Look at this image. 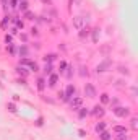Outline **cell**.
I'll return each mask as SVG.
<instances>
[{"mask_svg": "<svg viewBox=\"0 0 138 140\" xmlns=\"http://www.w3.org/2000/svg\"><path fill=\"white\" fill-rule=\"evenodd\" d=\"M86 16L84 15H78V16H73V28L75 29H81V28H84V25H86Z\"/></svg>", "mask_w": 138, "mask_h": 140, "instance_id": "1", "label": "cell"}, {"mask_svg": "<svg viewBox=\"0 0 138 140\" xmlns=\"http://www.w3.org/2000/svg\"><path fill=\"white\" fill-rule=\"evenodd\" d=\"M75 91H77V88H75V85H72V83H68V85H67V90L64 91V101H65V103H68L70 99L73 98Z\"/></svg>", "mask_w": 138, "mask_h": 140, "instance_id": "2", "label": "cell"}, {"mask_svg": "<svg viewBox=\"0 0 138 140\" xmlns=\"http://www.w3.org/2000/svg\"><path fill=\"white\" fill-rule=\"evenodd\" d=\"M84 96H88V98H96L97 96V91L93 83H86L84 85Z\"/></svg>", "mask_w": 138, "mask_h": 140, "instance_id": "3", "label": "cell"}, {"mask_svg": "<svg viewBox=\"0 0 138 140\" xmlns=\"http://www.w3.org/2000/svg\"><path fill=\"white\" fill-rule=\"evenodd\" d=\"M81 106H83V98H80V96H73V98L70 99V108H72L73 111H78Z\"/></svg>", "mask_w": 138, "mask_h": 140, "instance_id": "4", "label": "cell"}, {"mask_svg": "<svg viewBox=\"0 0 138 140\" xmlns=\"http://www.w3.org/2000/svg\"><path fill=\"white\" fill-rule=\"evenodd\" d=\"M114 114L117 117H127L130 114V111H128V108H123V106H115L114 108Z\"/></svg>", "mask_w": 138, "mask_h": 140, "instance_id": "5", "label": "cell"}, {"mask_svg": "<svg viewBox=\"0 0 138 140\" xmlns=\"http://www.w3.org/2000/svg\"><path fill=\"white\" fill-rule=\"evenodd\" d=\"M110 64H112V62H110V59H106V60H102V62H101V64L96 67V72H97V73H102V72H106V70H107V68L110 67Z\"/></svg>", "mask_w": 138, "mask_h": 140, "instance_id": "6", "label": "cell"}, {"mask_svg": "<svg viewBox=\"0 0 138 140\" xmlns=\"http://www.w3.org/2000/svg\"><path fill=\"white\" fill-rule=\"evenodd\" d=\"M57 81H59V75H57V73H51V75H49V80H47L49 86H55Z\"/></svg>", "mask_w": 138, "mask_h": 140, "instance_id": "7", "label": "cell"}, {"mask_svg": "<svg viewBox=\"0 0 138 140\" xmlns=\"http://www.w3.org/2000/svg\"><path fill=\"white\" fill-rule=\"evenodd\" d=\"M90 33H91V36H93V42L96 44V42L99 41V36H101V29H99V28H94V29H93V31H90Z\"/></svg>", "mask_w": 138, "mask_h": 140, "instance_id": "8", "label": "cell"}, {"mask_svg": "<svg viewBox=\"0 0 138 140\" xmlns=\"http://www.w3.org/2000/svg\"><path fill=\"white\" fill-rule=\"evenodd\" d=\"M93 114L97 116V117H102V116H104V109H102V106H99V104L94 106V108H93Z\"/></svg>", "mask_w": 138, "mask_h": 140, "instance_id": "9", "label": "cell"}, {"mask_svg": "<svg viewBox=\"0 0 138 140\" xmlns=\"http://www.w3.org/2000/svg\"><path fill=\"white\" fill-rule=\"evenodd\" d=\"M18 8H20V10L24 13V11L29 8V3H28V0H20V2H18Z\"/></svg>", "mask_w": 138, "mask_h": 140, "instance_id": "10", "label": "cell"}, {"mask_svg": "<svg viewBox=\"0 0 138 140\" xmlns=\"http://www.w3.org/2000/svg\"><path fill=\"white\" fill-rule=\"evenodd\" d=\"M42 59H44V62H46V64H52L57 59V54H46Z\"/></svg>", "mask_w": 138, "mask_h": 140, "instance_id": "11", "label": "cell"}, {"mask_svg": "<svg viewBox=\"0 0 138 140\" xmlns=\"http://www.w3.org/2000/svg\"><path fill=\"white\" fill-rule=\"evenodd\" d=\"M15 70H16V73H18V75H21V77H26V75L29 73V70H26L23 65H18V67H16Z\"/></svg>", "mask_w": 138, "mask_h": 140, "instance_id": "12", "label": "cell"}, {"mask_svg": "<svg viewBox=\"0 0 138 140\" xmlns=\"http://www.w3.org/2000/svg\"><path fill=\"white\" fill-rule=\"evenodd\" d=\"M112 130L115 134H127V127H125V125H114Z\"/></svg>", "mask_w": 138, "mask_h": 140, "instance_id": "13", "label": "cell"}, {"mask_svg": "<svg viewBox=\"0 0 138 140\" xmlns=\"http://www.w3.org/2000/svg\"><path fill=\"white\" fill-rule=\"evenodd\" d=\"M88 34H90V29L84 26V28H81L80 29V33H78V38L80 39H84V38H88Z\"/></svg>", "mask_w": 138, "mask_h": 140, "instance_id": "14", "label": "cell"}, {"mask_svg": "<svg viewBox=\"0 0 138 140\" xmlns=\"http://www.w3.org/2000/svg\"><path fill=\"white\" fill-rule=\"evenodd\" d=\"M106 125H107L106 122H97V124L94 125V130H96L97 134H101L102 130H106Z\"/></svg>", "mask_w": 138, "mask_h": 140, "instance_id": "15", "label": "cell"}, {"mask_svg": "<svg viewBox=\"0 0 138 140\" xmlns=\"http://www.w3.org/2000/svg\"><path fill=\"white\" fill-rule=\"evenodd\" d=\"M78 111H80V112H78V117H80V119H84V117L90 114V111H88L86 108H80Z\"/></svg>", "mask_w": 138, "mask_h": 140, "instance_id": "16", "label": "cell"}, {"mask_svg": "<svg viewBox=\"0 0 138 140\" xmlns=\"http://www.w3.org/2000/svg\"><path fill=\"white\" fill-rule=\"evenodd\" d=\"M99 137H101V140H112V135H110L107 130H102L99 134Z\"/></svg>", "mask_w": 138, "mask_h": 140, "instance_id": "17", "label": "cell"}, {"mask_svg": "<svg viewBox=\"0 0 138 140\" xmlns=\"http://www.w3.org/2000/svg\"><path fill=\"white\" fill-rule=\"evenodd\" d=\"M36 83H37V90L39 91H42L44 88H46V80H44V78H37Z\"/></svg>", "mask_w": 138, "mask_h": 140, "instance_id": "18", "label": "cell"}, {"mask_svg": "<svg viewBox=\"0 0 138 140\" xmlns=\"http://www.w3.org/2000/svg\"><path fill=\"white\" fill-rule=\"evenodd\" d=\"M10 21H11V16H10V15H5V16H3V20H2V28L5 29V28H7V25L10 23Z\"/></svg>", "mask_w": 138, "mask_h": 140, "instance_id": "19", "label": "cell"}, {"mask_svg": "<svg viewBox=\"0 0 138 140\" xmlns=\"http://www.w3.org/2000/svg\"><path fill=\"white\" fill-rule=\"evenodd\" d=\"M23 16H24L26 20H34V18H36V16H34V13H33V11H29V10H26V11L23 13Z\"/></svg>", "mask_w": 138, "mask_h": 140, "instance_id": "20", "label": "cell"}, {"mask_svg": "<svg viewBox=\"0 0 138 140\" xmlns=\"http://www.w3.org/2000/svg\"><path fill=\"white\" fill-rule=\"evenodd\" d=\"M31 64H33V60L28 59V57H21L20 59V65H31Z\"/></svg>", "mask_w": 138, "mask_h": 140, "instance_id": "21", "label": "cell"}, {"mask_svg": "<svg viewBox=\"0 0 138 140\" xmlns=\"http://www.w3.org/2000/svg\"><path fill=\"white\" fill-rule=\"evenodd\" d=\"M18 52H20V55H21V57H26V55H28V52H29V51H28V47H26V46H21Z\"/></svg>", "mask_w": 138, "mask_h": 140, "instance_id": "22", "label": "cell"}, {"mask_svg": "<svg viewBox=\"0 0 138 140\" xmlns=\"http://www.w3.org/2000/svg\"><path fill=\"white\" fill-rule=\"evenodd\" d=\"M11 21H13V23L16 25V28H20V29H23V28H24V23H23V21H21V20H16V18H11Z\"/></svg>", "mask_w": 138, "mask_h": 140, "instance_id": "23", "label": "cell"}, {"mask_svg": "<svg viewBox=\"0 0 138 140\" xmlns=\"http://www.w3.org/2000/svg\"><path fill=\"white\" fill-rule=\"evenodd\" d=\"M109 101H110V99H109V95H107V93H102V95H101V103H102V104H107Z\"/></svg>", "mask_w": 138, "mask_h": 140, "instance_id": "24", "label": "cell"}, {"mask_svg": "<svg viewBox=\"0 0 138 140\" xmlns=\"http://www.w3.org/2000/svg\"><path fill=\"white\" fill-rule=\"evenodd\" d=\"M44 73H46V75H51V73H52V64H46V67H44Z\"/></svg>", "mask_w": 138, "mask_h": 140, "instance_id": "25", "label": "cell"}, {"mask_svg": "<svg viewBox=\"0 0 138 140\" xmlns=\"http://www.w3.org/2000/svg\"><path fill=\"white\" fill-rule=\"evenodd\" d=\"M67 78H72V75H73V67L72 65H67Z\"/></svg>", "mask_w": 138, "mask_h": 140, "instance_id": "26", "label": "cell"}, {"mask_svg": "<svg viewBox=\"0 0 138 140\" xmlns=\"http://www.w3.org/2000/svg\"><path fill=\"white\" fill-rule=\"evenodd\" d=\"M7 109L10 112H16V106H15V103H7Z\"/></svg>", "mask_w": 138, "mask_h": 140, "instance_id": "27", "label": "cell"}, {"mask_svg": "<svg viewBox=\"0 0 138 140\" xmlns=\"http://www.w3.org/2000/svg\"><path fill=\"white\" fill-rule=\"evenodd\" d=\"M29 70H33V72H39V67H37V64L36 62H33L29 65Z\"/></svg>", "mask_w": 138, "mask_h": 140, "instance_id": "28", "label": "cell"}, {"mask_svg": "<svg viewBox=\"0 0 138 140\" xmlns=\"http://www.w3.org/2000/svg\"><path fill=\"white\" fill-rule=\"evenodd\" d=\"M130 125H132V129H136L138 127V119H136V117H133V119H132Z\"/></svg>", "mask_w": 138, "mask_h": 140, "instance_id": "29", "label": "cell"}, {"mask_svg": "<svg viewBox=\"0 0 138 140\" xmlns=\"http://www.w3.org/2000/svg\"><path fill=\"white\" fill-rule=\"evenodd\" d=\"M65 68H67V62H64V60H62V62H60V67H59L60 73H64V72H65Z\"/></svg>", "mask_w": 138, "mask_h": 140, "instance_id": "30", "label": "cell"}, {"mask_svg": "<svg viewBox=\"0 0 138 140\" xmlns=\"http://www.w3.org/2000/svg\"><path fill=\"white\" fill-rule=\"evenodd\" d=\"M7 51L10 52L11 55H15V46H13V44H8V47H7Z\"/></svg>", "mask_w": 138, "mask_h": 140, "instance_id": "31", "label": "cell"}, {"mask_svg": "<svg viewBox=\"0 0 138 140\" xmlns=\"http://www.w3.org/2000/svg\"><path fill=\"white\" fill-rule=\"evenodd\" d=\"M119 72H120V73H125V75H128V73H130V72H128V68H127V67H122V65L119 67Z\"/></svg>", "mask_w": 138, "mask_h": 140, "instance_id": "32", "label": "cell"}, {"mask_svg": "<svg viewBox=\"0 0 138 140\" xmlns=\"http://www.w3.org/2000/svg\"><path fill=\"white\" fill-rule=\"evenodd\" d=\"M115 140H127V134H117Z\"/></svg>", "mask_w": 138, "mask_h": 140, "instance_id": "33", "label": "cell"}, {"mask_svg": "<svg viewBox=\"0 0 138 140\" xmlns=\"http://www.w3.org/2000/svg\"><path fill=\"white\" fill-rule=\"evenodd\" d=\"M18 2H20V0H10V7L16 8V7H18Z\"/></svg>", "mask_w": 138, "mask_h": 140, "instance_id": "34", "label": "cell"}, {"mask_svg": "<svg viewBox=\"0 0 138 140\" xmlns=\"http://www.w3.org/2000/svg\"><path fill=\"white\" fill-rule=\"evenodd\" d=\"M11 41H13L11 34H7V36H5V42H7V44H11Z\"/></svg>", "mask_w": 138, "mask_h": 140, "instance_id": "35", "label": "cell"}, {"mask_svg": "<svg viewBox=\"0 0 138 140\" xmlns=\"http://www.w3.org/2000/svg\"><path fill=\"white\" fill-rule=\"evenodd\" d=\"M20 39H21V41H23V42H26V41H28V34L21 33V34H20Z\"/></svg>", "mask_w": 138, "mask_h": 140, "instance_id": "36", "label": "cell"}, {"mask_svg": "<svg viewBox=\"0 0 138 140\" xmlns=\"http://www.w3.org/2000/svg\"><path fill=\"white\" fill-rule=\"evenodd\" d=\"M81 3V0H70V8H72V5H80Z\"/></svg>", "mask_w": 138, "mask_h": 140, "instance_id": "37", "label": "cell"}, {"mask_svg": "<svg viewBox=\"0 0 138 140\" xmlns=\"http://www.w3.org/2000/svg\"><path fill=\"white\" fill-rule=\"evenodd\" d=\"M31 34H33V36H37V34H39L37 28H34V26H33V28H31Z\"/></svg>", "mask_w": 138, "mask_h": 140, "instance_id": "38", "label": "cell"}, {"mask_svg": "<svg viewBox=\"0 0 138 140\" xmlns=\"http://www.w3.org/2000/svg\"><path fill=\"white\" fill-rule=\"evenodd\" d=\"M41 3H44V5H52V0H39Z\"/></svg>", "mask_w": 138, "mask_h": 140, "instance_id": "39", "label": "cell"}, {"mask_svg": "<svg viewBox=\"0 0 138 140\" xmlns=\"http://www.w3.org/2000/svg\"><path fill=\"white\" fill-rule=\"evenodd\" d=\"M42 124H44V119H42V117H39V119L36 121V125H39V127H41Z\"/></svg>", "mask_w": 138, "mask_h": 140, "instance_id": "40", "label": "cell"}, {"mask_svg": "<svg viewBox=\"0 0 138 140\" xmlns=\"http://www.w3.org/2000/svg\"><path fill=\"white\" fill-rule=\"evenodd\" d=\"M78 134H80V137H84V135H86V132H84L83 129H80V130H78Z\"/></svg>", "mask_w": 138, "mask_h": 140, "instance_id": "41", "label": "cell"}, {"mask_svg": "<svg viewBox=\"0 0 138 140\" xmlns=\"http://www.w3.org/2000/svg\"><path fill=\"white\" fill-rule=\"evenodd\" d=\"M18 83H21V85H26V80H24V78H20Z\"/></svg>", "mask_w": 138, "mask_h": 140, "instance_id": "42", "label": "cell"}, {"mask_svg": "<svg viewBox=\"0 0 138 140\" xmlns=\"http://www.w3.org/2000/svg\"><path fill=\"white\" fill-rule=\"evenodd\" d=\"M18 33V28H11V34H16Z\"/></svg>", "mask_w": 138, "mask_h": 140, "instance_id": "43", "label": "cell"}, {"mask_svg": "<svg viewBox=\"0 0 138 140\" xmlns=\"http://www.w3.org/2000/svg\"><path fill=\"white\" fill-rule=\"evenodd\" d=\"M2 5H3V8H7V0H2Z\"/></svg>", "mask_w": 138, "mask_h": 140, "instance_id": "44", "label": "cell"}]
</instances>
